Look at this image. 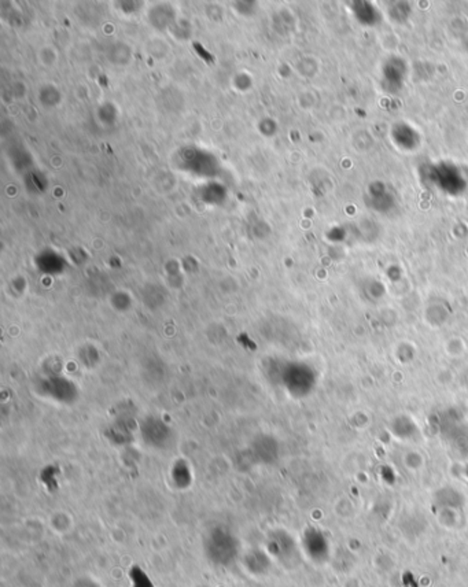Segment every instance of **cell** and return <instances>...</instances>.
<instances>
[{
    "mask_svg": "<svg viewBox=\"0 0 468 587\" xmlns=\"http://www.w3.org/2000/svg\"><path fill=\"white\" fill-rule=\"evenodd\" d=\"M208 557L214 563L221 565L230 564L236 557V547L230 537H216L211 538V543L206 545Z\"/></svg>",
    "mask_w": 468,
    "mask_h": 587,
    "instance_id": "6da1fadb",
    "label": "cell"
}]
</instances>
